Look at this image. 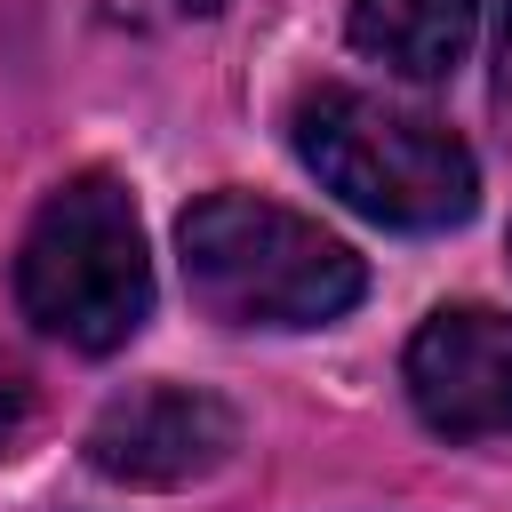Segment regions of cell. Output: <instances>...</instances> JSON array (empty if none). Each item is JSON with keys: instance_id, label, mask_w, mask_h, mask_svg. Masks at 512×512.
Returning a JSON list of instances; mask_svg holds the SVG:
<instances>
[{"instance_id": "obj_1", "label": "cell", "mask_w": 512, "mask_h": 512, "mask_svg": "<svg viewBox=\"0 0 512 512\" xmlns=\"http://www.w3.org/2000/svg\"><path fill=\"white\" fill-rule=\"evenodd\" d=\"M184 288L224 328H328L360 304L368 264L264 192H200L176 216Z\"/></svg>"}, {"instance_id": "obj_2", "label": "cell", "mask_w": 512, "mask_h": 512, "mask_svg": "<svg viewBox=\"0 0 512 512\" xmlns=\"http://www.w3.org/2000/svg\"><path fill=\"white\" fill-rule=\"evenodd\" d=\"M288 144L344 208H360L368 224H392V232H448L480 200V160L456 128H440L432 112H408L392 96L344 88V80H320L296 96Z\"/></svg>"}, {"instance_id": "obj_3", "label": "cell", "mask_w": 512, "mask_h": 512, "mask_svg": "<svg viewBox=\"0 0 512 512\" xmlns=\"http://www.w3.org/2000/svg\"><path fill=\"white\" fill-rule=\"evenodd\" d=\"M16 304L40 336H56L72 352H120L144 328L152 248H144V216L120 176L88 168L40 200V216L16 248Z\"/></svg>"}, {"instance_id": "obj_4", "label": "cell", "mask_w": 512, "mask_h": 512, "mask_svg": "<svg viewBox=\"0 0 512 512\" xmlns=\"http://www.w3.org/2000/svg\"><path fill=\"white\" fill-rule=\"evenodd\" d=\"M408 408L440 440H504L512 432V312L440 304L400 360Z\"/></svg>"}, {"instance_id": "obj_5", "label": "cell", "mask_w": 512, "mask_h": 512, "mask_svg": "<svg viewBox=\"0 0 512 512\" xmlns=\"http://www.w3.org/2000/svg\"><path fill=\"white\" fill-rule=\"evenodd\" d=\"M232 448H240V416L200 384H136L104 400V416L88 424V464L128 488L208 480Z\"/></svg>"}, {"instance_id": "obj_6", "label": "cell", "mask_w": 512, "mask_h": 512, "mask_svg": "<svg viewBox=\"0 0 512 512\" xmlns=\"http://www.w3.org/2000/svg\"><path fill=\"white\" fill-rule=\"evenodd\" d=\"M480 40V0H352V48L392 80H456Z\"/></svg>"}, {"instance_id": "obj_7", "label": "cell", "mask_w": 512, "mask_h": 512, "mask_svg": "<svg viewBox=\"0 0 512 512\" xmlns=\"http://www.w3.org/2000/svg\"><path fill=\"white\" fill-rule=\"evenodd\" d=\"M32 416H40V392H32L24 360L0 344V456H16V448L32 440Z\"/></svg>"}, {"instance_id": "obj_8", "label": "cell", "mask_w": 512, "mask_h": 512, "mask_svg": "<svg viewBox=\"0 0 512 512\" xmlns=\"http://www.w3.org/2000/svg\"><path fill=\"white\" fill-rule=\"evenodd\" d=\"M224 0H112V16L128 24H184V16H216Z\"/></svg>"}, {"instance_id": "obj_9", "label": "cell", "mask_w": 512, "mask_h": 512, "mask_svg": "<svg viewBox=\"0 0 512 512\" xmlns=\"http://www.w3.org/2000/svg\"><path fill=\"white\" fill-rule=\"evenodd\" d=\"M488 104H496V120L512 136V0L496 8V80H488Z\"/></svg>"}]
</instances>
